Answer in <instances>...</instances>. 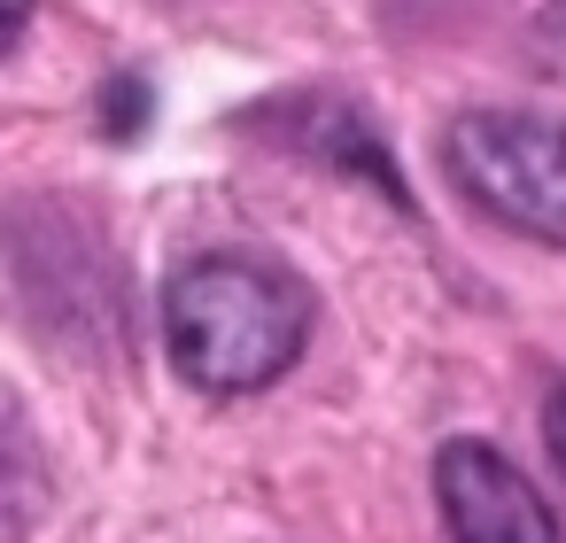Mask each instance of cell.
Returning <instances> with one entry per match:
<instances>
[{
	"instance_id": "cell-1",
	"label": "cell",
	"mask_w": 566,
	"mask_h": 543,
	"mask_svg": "<svg viewBox=\"0 0 566 543\" xmlns=\"http://www.w3.org/2000/svg\"><path fill=\"white\" fill-rule=\"evenodd\" d=\"M171 357L210 396L272 388L311 342V295L264 257H195L164 288Z\"/></svg>"
},
{
	"instance_id": "cell-2",
	"label": "cell",
	"mask_w": 566,
	"mask_h": 543,
	"mask_svg": "<svg viewBox=\"0 0 566 543\" xmlns=\"http://www.w3.org/2000/svg\"><path fill=\"white\" fill-rule=\"evenodd\" d=\"M442 171L481 218L566 249V125L558 117L465 109L442 133Z\"/></svg>"
},
{
	"instance_id": "cell-3",
	"label": "cell",
	"mask_w": 566,
	"mask_h": 543,
	"mask_svg": "<svg viewBox=\"0 0 566 543\" xmlns=\"http://www.w3.org/2000/svg\"><path fill=\"white\" fill-rule=\"evenodd\" d=\"M434 504L450 543H558V520L535 497V481L473 435L434 450Z\"/></svg>"
},
{
	"instance_id": "cell-4",
	"label": "cell",
	"mask_w": 566,
	"mask_h": 543,
	"mask_svg": "<svg viewBox=\"0 0 566 543\" xmlns=\"http://www.w3.org/2000/svg\"><path fill=\"white\" fill-rule=\"evenodd\" d=\"M256 140H280V148H295V156H311V164H334V171H349V179H365V187H380L396 210H411V187H403V171L388 164V148H380V133L342 102V94H280V102H264V109H249L241 117Z\"/></svg>"
},
{
	"instance_id": "cell-5",
	"label": "cell",
	"mask_w": 566,
	"mask_h": 543,
	"mask_svg": "<svg viewBox=\"0 0 566 543\" xmlns=\"http://www.w3.org/2000/svg\"><path fill=\"white\" fill-rule=\"evenodd\" d=\"M32 512H40V458H32L24 404H9V543L32 535Z\"/></svg>"
},
{
	"instance_id": "cell-6",
	"label": "cell",
	"mask_w": 566,
	"mask_h": 543,
	"mask_svg": "<svg viewBox=\"0 0 566 543\" xmlns=\"http://www.w3.org/2000/svg\"><path fill=\"white\" fill-rule=\"evenodd\" d=\"M102 133L109 140H140L148 133V79H109L102 86Z\"/></svg>"
},
{
	"instance_id": "cell-7",
	"label": "cell",
	"mask_w": 566,
	"mask_h": 543,
	"mask_svg": "<svg viewBox=\"0 0 566 543\" xmlns=\"http://www.w3.org/2000/svg\"><path fill=\"white\" fill-rule=\"evenodd\" d=\"M527 55H535V71L566 79V0H543V9H535V24H527Z\"/></svg>"
},
{
	"instance_id": "cell-8",
	"label": "cell",
	"mask_w": 566,
	"mask_h": 543,
	"mask_svg": "<svg viewBox=\"0 0 566 543\" xmlns=\"http://www.w3.org/2000/svg\"><path fill=\"white\" fill-rule=\"evenodd\" d=\"M543 450H551V466H558V481H566V380L543 396Z\"/></svg>"
},
{
	"instance_id": "cell-9",
	"label": "cell",
	"mask_w": 566,
	"mask_h": 543,
	"mask_svg": "<svg viewBox=\"0 0 566 543\" xmlns=\"http://www.w3.org/2000/svg\"><path fill=\"white\" fill-rule=\"evenodd\" d=\"M24 24H32V0H9V48L24 40Z\"/></svg>"
}]
</instances>
